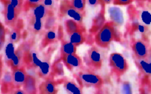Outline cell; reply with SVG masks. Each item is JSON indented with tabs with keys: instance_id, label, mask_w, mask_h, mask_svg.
I'll return each instance as SVG.
<instances>
[{
	"instance_id": "obj_1",
	"label": "cell",
	"mask_w": 151,
	"mask_h": 94,
	"mask_svg": "<svg viewBox=\"0 0 151 94\" xmlns=\"http://www.w3.org/2000/svg\"><path fill=\"white\" fill-rule=\"evenodd\" d=\"M116 25L113 22L107 21L95 34L94 41L99 47L107 48L113 40H119Z\"/></svg>"
},
{
	"instance_id": "obj_2",
	"label": "cell",
	"mask_w": 151,
	"mask_h": 94,
	"mask_svg": "<svg viewBox=\"0 0 151 94\" xmlns=\"http://www.w3.org/2000/svg\"><path fill=\"white\" fill-rule=\"evenodd\" d=\"M74 76L82 88H93L100 89L104 83L102 78L99 75L88 68L82 67L78 73L74 74Z\"/></svg>"
},
{
	"instance_id": "obj_3",
	"label": "cell",
	"mask_w": 151,
	"mask_h": 94,
	"mask_svg": "<svg viewBox=\"0 0 151 94\" xmlns=\"http://www.w3.org/2000/svg\"><path fill=\"white\" fill-rule=\"evenodd\" d=\"M109 66L112 74L121 77L128 70V64L125 57L118 52H113L109 57Z\"/></svg>"
},
{
	"instance_id": "obj_4",
	"label": "cell",
	"mask_w": 151,
	"mask_h": 94,
	"mask_svg": "<svg viewBox=\"0 0 151 94\" xmlns=\"http://www.w3.org/2000/svg\"><path fill=\"white\" fill-rule=\"evenodd\" d=\"M83 59L85 66L91 70L98 71L102 67V55L100 50L96 46H91L88 50Z\"/></svg>"
},
{
	"instance_id": "obj_5",
	"label": "cell",
	"mask_w": 151,
	"mask_h": 94,
	"mask_svg": "<svg viewBox=\"0 0 151 94\" xmlns=\"http://www.w3.org/2000/svg\"><path fill=\"white\" fill-rule=\"evenodd\" d=\"M60 15L61 16H67L75 20L76 22L81 25H83L84 12L76 10L70 5V2L68 0H63L60 5Z\"/></svg>"
},
{
	"instance_id": "obj_6",
	"label": "cell",
	"mask_w": 151,
	"mask_h": 94,
	"mask_svg": "<svg viewBox=\"0 0 151 94\" xmlns=\"http://www.w3.org/2000/svg\"><path fill=\"white\" fill-rule=\"evenodd\" d=\"M132 50L136 59L147 58L150 53V46L147 40L137 39L132 42Z\"/></svg>"
},
{
	"instance_id": "obj_7",
	"label": "cell",
	"mask_w": 151,
	"mask_h": 94,
	"mask_svg": "<svg viewBox=\"0 0 151 94\" xmlns=\"http://www.w3.org/2000/svg\"><path fill=\"white\" fill-rule=\"evenodd\" d=\"M4 5V18H5V25L8 26L10 28H13L17 25L18 22V16L19 14L18 13L15 8L13 7L10 2H7L3 3Z\"/></svg>"
},
{
	"instance_id": "obj_8",
	"label": "cell",
	"mask_w": 151,
	"mask_h": 94,
	"mask_svg": "<svg viewBox=\"0 0 151 94\" xmlns=\"http://www.w3.org/2000/svg\"><path fill=\"white\" fill-rule=\"evenodd\" d=\"M60 59L65 67L70 71H73L75 69H82L83 67L82 59L78 54H76V53L63 54V55H61Z\"/></svg>"
},
{
	"instance_id": "obj_9",
	"label": "cell",
	"mask_w": 151,
	"mask_h": 94,
	"mask_svg": "<svg viewBox=\"0 0 151 94\" xmlns=\"http://www.w3.org/2000/svg\"><path fill=\"white\" fill-rule=\"evenodd\" d=\"M63 79L55 81L52 79L42 82L39 86V92L42 94H56L58 92L57 86Z\"/></svg>"
},
{
	"instance_id": "obj_10",
	"label": "cell",
	"mask_w": 151,
	"mask_h": 94,
	"mask_svg": "<svg viewBox=\"0 0 151 94\" xmlns=\"http://www.w3.org/2000/svg\"><path fill=\"white\" fill-rule=\"evenodd\" d=\"M104 13H105V5L101 4V9H100L98 14L96 16L95 18L93 19L92 26L89 30V32L91 34H96L101 28V27L105 24L106 20Z\"/></svg>"
},
{
	"instance_id": "obj_11",
	"label": "cell",
	"mask_w": 151,
	"mask_h": 94,
	"mask_svg": "<svg viewBox=\"0 0 151 94\" xmlns=\"http://www.w3.org/2000/svg\"><path fill=\"white\" fill-rule=\"evenodd\" d=\"M12 71L13 85H14V89L22 88L26 76L27 75L24 67H19Z\"/></svg>"
},
{
	"instance_id": "obj_12",
	"label": "cell",
	"mask_w": 151,
	"mask_h": 94,
	"mask_svg": "<svg viewBox=\"0 0 151 94\" xmlns=\"http://www.w3.org/2000/svg\"><path fill=\"white\" fill-rule=\"evenodd\" d=\"M22 46V45L21 46H19V47L16 50L15 54H14L11 61L10 62V64L8 66L11 68L12 71L19 68L20 66L22 65V61L24 60V51H23V48Z\"/></svg>"
},
{
	"instance_id": "obj_13",
	"label": "cell",
	"mask_w": 151,
	"mask_h": 94,
	"mask_svg": "<svg viewBox=\"0 0 151 94\" xmlns=\"http://www.w3.org/2000/svg\"><path fill=\"white\" fill-rule=\"evenodd\" d=\"M109 14H110V19L116 25L121 26L124 22L122 11L116 7H111L109 8Z\"/></svg>"
},
{
	"instance_id": "obj_14",
	"label": "cell",
	"mask_w": 151,
	"mask_h": 94,
	"mask_svg": "<svg viewBox=\"0 0 151 94\" xmlns=\"http://www.w3.org/2000/svg\"><path fill=\"white\" fill-rule=\"evenodd\" d=\"M23 90L25 93L34 94L37 93V88H36V82L35 77L31 75L27 74L26 76L25 81L22 86Z\"/></svg>"
},
{
	"instance_id": "obj_15",
	"label": "cell",
	"mask_w": 151,
	"mask_h": 94,
	"mask_svg": "<svg viewBox=\"0 0 151 94\" xmlns=\"http://www.w3.org/2000/svg\"><path fill=\"white\" fill-rule=\"evenodd\" d=\"M85 30H80L79 31L72 33V34L68 35H69V41L73 43L76 46L82 45L85 41Z\"/></svg>"
},
{
	"instance_id": "obj_16",
	"label": "cell",
	"mask_w": 151,
	"mask_h": 94,
	"mask_svg": "<svg viewBox=\"0 0 151 94\" xmlns=\"http://www.w3.org/2000/svg\"><path fill=\"white\" fill-rule=\"evenodd\" d=\"M65 27L68 35H70L80 30H85L83 25H81L72 18L67 19L65 21Z\"/></svg>"
},
{
	"instance_id": "obj_17",
	"label": "cell",
	"mask_w": 151,
	"mask_h": 94,
	"mask_svg": "<svg viewBox=\"0 0 151 94\" xmlns=\"http://www.w3.org/2000/svg\"><path fill=\"white\" fill-rule=\"evenodd\" d=\"M76 50H77V46H75L73 43L70 41H67L64 39H61V55L75 54L76 53Z\"/></svg>"
},
{
	"instance_id": "obj_18",
	"label": "cell",
	"mask_w": 151,
	"mask_h": 94,
	"mask_svg": "<svg viewBox=\"0 0 151 94\" xmlns=\"http://www.w3.org/2000/svg\"><path fill=\"white\" fill-rule=\"evenodd\" d=\"M32 10V16L36 18H40V19H44L47 16H49V13H51L42 5V4H40V5H36L34 8H31Z\"/></svg>"
},
{
	"instance_id": "obj_19",
	"label": "cell",
	"mask_w": 151,
	"mask_h": 94,
	"mask_svg": "<svg viewBox=\"0 0 151 94\" xmlns=\"http://www.w3.org/2000/svg\"><path fill=\"white\" fill-rule=\"evenodd\" d=\"M64 88L68 93L79 94L82 93V88L79 86V85L76 82L70 80H64Z\"/></svg>"
},
{
	"instance_id": "obj_20",
	"label": "cell",
	"mask_w": 151,
	"mask_h": 94,
	"mask_svg": "<svg viewBox=\"0 0 151 94\" xmlns=\"http://www.w3.org/2000/svg\"><path fill=\"white\" fill-rule=\"evenodd\" d=\"M56 39H57V35H56V30L53 28L49 30L42 39V41L41 43L42 48H45L46 46L55 42Z\"/></svg>"
},
{
	"instance_id": "obj_21",
	"label": "cell",
	"mask_w": 151,
	"mask_h": 94,
	"mask_svg": "<svg viewBox=\"0 0 151 94\" xmlns=\"http://www.w3.org/2000/svg\"><path fill=\"white\" fill-rule=\"evenodd\" d=\"M2 91L3 92L5 89H14L13 85L12 74L9 71H5L2 76Z\"/></svg>"
},
{
	"instance_id": "obj_22",
	"label": "cell",
	"mask_w": 151,
	"mask_h": 94,
	"mask_svg": "<svg viewBox=\"0 0 151 94\" xmlns=\"http://www.w3.org/2000/svg\"><path fill=\"white\" fill-rule=\"evenodd\" d=\"M136 63L140 71H142L146 75H151V65L147 60L145 59H136Z\"/></svg>"
},
{
	"instance_id": "obj_23",
	"label": "cell",
	"mask_w": 151,
	"mask_h": 94,
	"mask_svg": "<svg viewBox=\"0 0 151 94\" xmlns=\"http://www.w3.org/2000/svg\"><path fill=\"white\" fill-rule=\"evenodd\" d=\"M15 46H14V43L12 42L9 41L8 44L5 46V61L8 66H9L10 62L12 60L13 57H14V54H15Z\"/></svg>"
},
{
	"instance_id": "obj_24",
	"label": "cell",
	"mask_w": 151,
	"mask_h": 94,
	"mask_svg": "<svg viewBox=\"0 0 151 94\" xmlns=\"http://www.w3.org/2000/svg\"><path fill=\"white\" fill-rule=\"evenodd\" d=\"M22 37L21 34V27H19L18 22L17 25L14 27H13L12 30H11L9 34V41L12 42L14 44L18 43Z\"/></svg>"
},
{
	"instance_id": "obj_25",
	"label": "cell",
	"mask_w": 151,
	"mask_h": 94,
	"mask_svg": "<svg viewBox=\"0 0 151 94\" xmlns=\"http://www.w3.org/2000/svg\"><path fill=\"white\" fill-rule=\"evenodd\" d=\"M31 27H32V31L33 32L34 34H38L41 32L43 27V20L40 19V18H36V17L33 16L31 17Z\"/></svg>"
},
{
	"instance_id": "obj_26",
	"label": "cell",
	"mask_w": 151,
	"mask_h": 94,
	"mask_svg": "<svg viewBox=\"0 0 151 94\" xmlns=\"http://www.w3.org/2000/svg\"><path fill=\"white\" fill-rule=\"evenodd\" d=\"M39 75L41 77L45 78L48 75L49 72H50V63L48 60H44L42 61L41 64L39 66Z\"/></svg>"
},
{
	"instance_id": "obj_27",
	"label": "cell",
	"mask_w": 151,
	"mask_h": 94,
	"mask_svg": "<svg viewBox=\"0 0 151 94\" xmlns=\"http://www.w3.org/2000/svg\"><path fill=\"white\" fill-rule=\"evenodd\" d=\"M86 3V0H70V5L73 8L80 12H84Z\"/></svg>"
},
{
	"instance_id": "obj_28",
	"label": "cell",
	"mask_w": 151,
	"mask_h": 94,
	"mask_svg": "<svg viewBox=\"0 0 151 94\" xmlns=\"http://www.w3.org/2000/svg\"><path fill=\"white\" fill-rule=\"evenodd\" d=\"M42 0H24L23 5V11H30L31 8L42 3Z\"/></svg>"
},
{
	"instance_id": "obj_29",
	"label": "cell",
	"mask_w": 151,
	"mask_h": 94,
	"mask_svg": "<svg viewBox=\"0 0 151 94\" xmlns=\"http://www.w3.org/2000/svg\"><path fill=\"white\" fill-rule=\"evenodd\" d=\"M24 0H10L11 5H13L16 11L18 12L19 14L23 11V5H24Z\"/></svg>"
},
{
	"instance_id": "obj_30",
	"label": "cell",
	"mask_w": 151,
	"mask_h": 94,
	"mask_svg": "<svg viewBox=\"0 0 151 94\" xmlns=\"http://www.w3.org/2000/svg\"><path fill=\"white\" fill-rule=\"evenodd\" d=\"M57 0H42V4L50 12H53L56 8Z\"/></svg>"
},
{
	"instance_id": "obj_31",
	"label": "cell",
	"mask_w": 151,
	"mask_h": 94,
	"mask_svg": "<svg viewBox=\"0 0 151 94\" xmlns=\"http://www.w3.org/2000/svg\"><path fill=\"white\" fill-rule=\"evenodd\" d=\"M5 35H6V30L3 24L0 22V50L3 48L5 44Z\"/></svg>"
},
{
	"instance_id": "obj_32",
	"label": "cell",
	"mask_w": 151,
	"mask_h": 94,
	"mask_svg": "<svg viewBox=\"0 0 151 94\" xmlns=\"http://www.w3.org/2000/svg\"><path fill=\"white\" fill-rule=\"evenodd\" d=\"M134 0H113V4L117 6H127L130 5Z\"/></svg>"
},
{
	"instance_id": "obj_33",
	"label": "cell",
	"mask_w": 151,
	"mask_h": 94,
	"mask_svg": "<svg viewBox=\"0 0 151 94\" xmlns=\"http://www.w3.org/2000/svg\"><path fill=\"white\" fill-rule=\"evenodd\" d=\"M55 24V18L54 17L51 16H47V20L45 21V28L47 30H50V29L53 28V24Z\"/></svg>"
},
{
	"instance_id": "obj_34",
	"label": "cell",
	"mask_w": 151,
	"mask_h": 94,
	"mask_svg": "<svg viewBox=\"0 0 151 94\" xmlns=\"http://www.w3.org/2000/svg\"><path fill=\"white\" fill-rule=\"evenodd\" d=\"M142 20H143L144 22L146 23V24H149L150 23L151 16L147 11H145L142 13Z\"/></svg>"
},
{
	"instance_id": "obj_35",
	"label": "cell",
	"mask_w": 151,
	"mask_h": 94,
	"mask_svg": "<svg viewBox=\"0 0 151 94\" xmlns=\"http://www.w3.org/2000/svg\"><path fill=\"white\" fill-rule=\"evenodd\" d=\"M86 2H88V5L90 7H92V8L101 5V1L100 0H86Z\"/></svg>"
},
{
	"instance_id": "obj_36",
	"label": "cell",
	"mask_w": 151,
	"mask_h": 94,
	"mask_svg": "<svg viewBox=\"0 0 151 94\" xmlns=\"http://www.w3.org/2000/svg\"><path fill=\"white\" fill-rule=\"evenodd\" d=\"M3 74V61L2 60V57H0V79L2 78Z\"/></svg>"
},
{
	"instance_id": "obj_37",
	"label": "cell",
	"mask_w": 151,
	"mask_h": 94,
	"mask_svg": "<svg viewBox=\"0 0 151 94\" xmlns=\"http://www.w3.org/2000/svg\"><path fill=\"white\" fill-rule=\"evenodd\" d=\"M100 1H101V4H103V5H109V4L112 3L113 0H100Z\"/></svg>"
},
{
	"instance_id": "obj_38",
	"label": "cell",
	"mask_w": 151,
	"mask_h": 94,
	"mask_svg": "<svg viewBox=\"0 0 151 94\" xmlns=\"http://www.w3.org/2000/svg\"><path fill=\"white\" fill-rule=\"evenodd\" d=\"M147 60H148V62L150 63V64L151 65V53H149L147 57Z\"/></svg>"
},
{
	"instance_id": "obj_39",
	"label": "cell",
	"mask_w": 151,
	"mask_h": 94,
	"mask_svg": "<svg viewBox=\"0 0 151 94\" xmlns=\"http://www.w3.org/2000/svg\"><path fill=\"white\" fill-rule=\"evenodd\" d=\"M1 1V2H2V4L5 3V2H9L10 0H0Z\"/></svg>"
},
{
	"instance_id": "obj_40",
	"label": "cell",
	"mask_w": 151,
	"mask_h": 94,
	"mask_svg": "<svg viewBox=\"0 0 151 94\" xmlns=\"http://www.w3.org/2000/svg\"><path fill=\"white\" fill-rule=\"evenodd\" d=\"M136 1H140V2H145L147 0H136Z\"/></svg>"
}]
</instances>
